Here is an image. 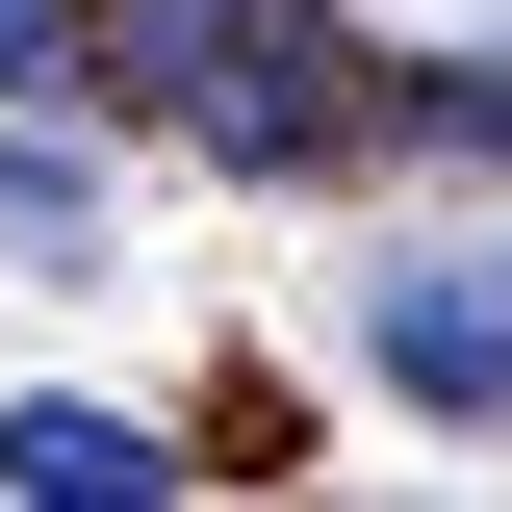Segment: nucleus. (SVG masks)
<instances>
[{
    "instance_id": "f257e3e1",
    "label": "nucleus",
    "mask_w": 512,
    "mask_h": 512,
    "mask_svg": "<svg viewBox=\"0 0 512 512\" xmlns=\"http://www.w3.org/2000/svg\"><path fill=\"white\" fill-rule=\"evenodd\" d=\"M77 103H128L205 180H333L359 154V77H333V0H77Z\"/></svg>"
},
{
    "instance_id": "7ed1b4c3",
    "label": "nucleus",
    "mask_w": 512,
    "mask_h": 512,
    "mask_svg": "<svg viewBox=\"0 0 512 512\" xmlns=\"http://www.w3.org/2000/svg\"><path fill=\"white\" fill-rule=\"evenodd\" d=\"M0 487L26 512H154V487H205V461L154 436V410H103V384H26V410H0Z\"/></svg>"
},
{
    "instance_id": "20e7f679",
    "label": "nucleus",
    "mask_w": 512,
    "mask_h": 512,
    "mask_svg": "<svg viewBox=\"0 0 512 512\" xmlns=\"http://www.w3.org/2000/svg\"><path fill=\"white\" fill-rule=\"evenodd\" d=\"M77 256H103V154L52 103H0V282H77Z\"/></svg>"
},
{
    "instance_id": "423d86ee",
    "label": "nucleus",
    "mask_w": 512,
    "mask_h": 512,
    "mask_svg": "<svg viewBox=\"0 0 512 512\" xmlns=\"http://www.w3.org/2000/svg\"><path fill=\"white\" fill-rule=\"evenodd\" d=\"M0 103H77V0H0Z\"/></svg>"
},
{
    "instance_id": "f03ea898",
    "label": "nucleus",
    "mask_w": 512,
    "mask_h": 512,
    "mask_svg": "<svg viewBox=\"0 0 512 512\" xmlns=\"http://www.w3.org/2000/svg\"><path fill=\"white\" fill-rule=\"evenodd\" d=\"M359 359L410 410H512V256H384L359 282Z\"/></svg>"
},
{
    "instance_id": "39448f33",
    "label": "nucleus",
    "mask_w": 512,
    "mask_h": 512,
    "mask_svg": "<svg viewBox=\"0 0 512 512\" xmlns=\"http://www.w3.org/2000/svg\"><path fill=\"white\" fill-rule=\"evenodd\" d=\"M384 128H410L436 180H512V52H461V77H410V103H384Z\"/></svg>"
}]
</instances>
